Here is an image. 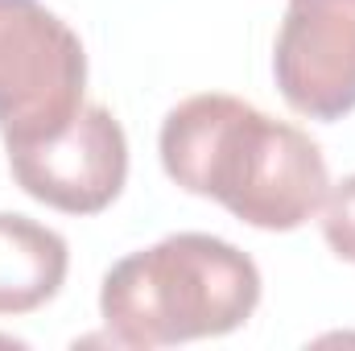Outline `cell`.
Instances as JSON below:
<instances>
[{
	"label": "cell",
	"mask_w": 355,
	"mask_h": 351,
	"mask_svg": "<svg viewBox=\"0 0 355 351\" xmlns=\"http://www.w3.org/2000/svg\"><path fill=\"white\" fill-rule=\"evenodd\" d=\"M162 166L174 186L223 203L240 223L293 232L322 211L327 157L297 124L272 120L248 99L202 91L162 120Z\"/></svg>",
	"instance_id": "obj_1"
},
{
	"label": "cell",
	"mask_w": 355,
	"mask_h": 351,
	"mask_svg": "<svg viewBox=\"0 0 355 351\" xmlns=\"http://www.w3.org/2000/svg\"><path fill=\"white\" fill-rule=\"evenodd\" d=\"M261 306V268L236 244L178 232L116 261L99 314L120 348H174L240 331Z\"/></svg>",
	"instance_id": "obj_2"
},
{
	"label": "cell",
	"mask_w": 355,
	"mask_h": 351,
	"mask_svg": "<svg viewBox=\"0 0 355 351\" xmlns=\"http://www.w3.org/2000/svg\"><path fill=\"white\" fill-rule=\"evenodd\" d=\"M87 91L79 33L42 0H0V137L4 149L67 128Z\"/></svg>",
	"instance_id": "obj_3"
},
{
	"label": "cell",
	"mask_w": 355,
	"mask_h": 351,
	"mask_svg": "<svg viewBox=\"0 0 355 351\" xmlns=\"http://www.w3.org/2000/svg\"><path fill=\"white\" fill-rule=\"evenodd\" d=\"M12 182L67 215H99L107 211L128 178V137L120 120L99 108L83 103L79 116L58 128L54 137L12 145L8 149Z\"/></svg>",
	"instance_id": "obj_4"
},
{
	"label": "cell",
	"mask_w": 355,
	"mask_h": 351,
	"mask_svg": "<svg viewBox=\"0 0 355 351\" xmlns=\"http://www.w3.org/2000/svg\"><path fill=\"white\" fill-rule=\"evenodd\" d=\"M272 79L306 120L335 124L355 112V0H289L272 46Z\"/></svg>",
	"instance_id": "obj_5"
},
{
	"label": "cell",
	"mask_w": 355,
	"mask_h": 351,
	"mask_svg": "<svg viewBox=\"0 0 355 351\" xmlns=\"http://www.w3.org/2000/svg\"><path fill=\"white\" fill-rule=\"evenodd\" d=\"M71 273L67 240L17 211H0V314H29L58 298Z\"/></svg>",
	"instance_id": "obj_6"
},
{
	"label": "cell",
	"mask_w": 355,
	"mask_h": 351,
	"mask_svg": "<svg viewBox=\"0 0 355 351\" xmlns=\"http://www.w3.org/2000/svg\"><path fill=\"white\" fill-rule=\"evenodd\" d=\"M322 236L339 261L355 264V174L335 182L322 198Z\"/></svg>",
	"instance_id": "obj_7"
}]
</instances>
